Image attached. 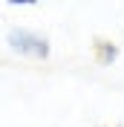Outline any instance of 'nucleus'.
<instances>
[{
	"instance_id": "obj_3",
	"label": "nucleus",
	"mask_w": 124,
	"mask_h": 127,
	"mask_svg": "<svg viewBox=\"0 0 124 127\" xmlns=\"http://www.w3.org/2000/svg\"><path fill=\"white\" fill-rule=\"evenodd\" d=\"M116 127H118V124H116Z\"/></svg>"
},
{
	"instance_id": "obj_1",
	"label": "nucleus",
	"mask_w": 124,
	"mask_h": 127,
	"mask_svg": "<svg viewBox=\"0 0 124 127\" xmlns=\"http://www.w3.org/2000/svg\"><path fill=\"white\" fill-rule=\"evenodd\" d=\"M6 43L12 52L23 58H35V61H46L52 55V46H49V38L40 35V32H32L26 26H12L6 32Z\"/></svg>"
},
{
	"instance_id": "obj_2",
	"label": "nucleus",
	"mask_w": 124,
	"mask_h": 127,
	"mask_svg": "<svg viewBox=\"0 0 124 127\" xmlns=\"http://www.w3.org/2000/svg\"><path fill=\"white\" fill-rule=\"evenodd\" d=\"M95 58L101 66H113V61L118 58V46L110 40H95Z\"/></svg>"
}]
</instances>
